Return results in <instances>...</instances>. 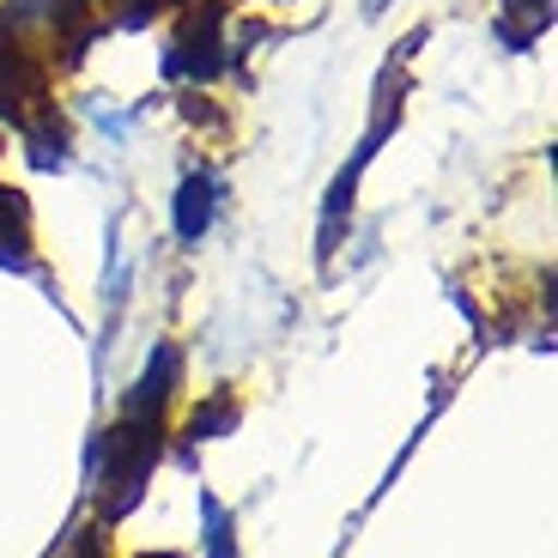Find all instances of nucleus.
<instances>
[{"label": "nucleus", "mask_w": 558, "mask_h": 558, "mask_svg": "<svg viewBox=\"0 0 558 558\" xmlns=\"http://www.w3.org/2000/svg\"><path fill=\"white\" fill-rule=\"evenodd\" d=\"M165 401H170V389H158L146 377L140 395L122 407V418L110 425V437H104V486H98L104 517H122L128 504L140 498V480L153 474L158 444H165Z\"/></svg>", "instance_id": "obj_1"}, {"label": "nucleus", "mask_w": 558, "mask_h": 558, "mask_svg": "<svg viewBox=\"0 0 558 558\" xmlns=\"http://www.w3.org/2000/svg\"><path fill=\"white\" fill-rule=\"evenodd\" d=\"M43 92H49V80H43L37 56H31L25 43L7 37V19H0V116L25 122V110L43 104Z\"/></svg>", "instance_id": "obj_2"}, {"label": "nucleus", "mask_w": 558, "mask_h": 558, "mask_svg": "<svg viewBox=\"0 0 558 558\" xmlns=\"http://www.w3.org/2000/svg\"><path fill=\"white\" fill-rule=\"evenodd\" d=\"M213 182L207 177H195L189 189H182V238H201L207 231V213H213Z\"/></svg>", "instance_id": "obj_3"}, {"label": "nucleus", "mask_w": 558, "mask_h": 558, "mask_svg": "<svg viewBox=\"0 0 558 558\" xmlns=\"http://www.w3.org/2000/svg\"><path fill=\"white\" fill-rule=\"evenodd\" d=\"M68 558H110V534H104V529H85L80 546H73Z\"/></svg>", "instance_id": "obj_4"}, {"label": "nucleus", "mask_w": 558, "mask_h": 558, "mask_svg": "<svg viewBox=\"0 0 558 558\" xmlns=\"http://www.w3.org/2000/svg\"><path fill=\"white\" fill-rule=\"evenodd\" d=\"M158 7H170V0H128V19H146V13H158Z\"/></svg>", "instance_id": "obj_5"}, {"label": "nucleus", "mask_w": 558, "mask_h": 558, "mask_svg": "<svg viewBox=\"0 0 558 558\" xmlns=\"http://www.w3.org/2000/svg\"><path fill=\"white\" fill-rule=\"evenodd\" d=\"M146 558H153V553H146ZM158 558H182V553H158Z\"/></svg>", "instance_id": "obj_6"}]
</instances>
